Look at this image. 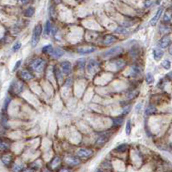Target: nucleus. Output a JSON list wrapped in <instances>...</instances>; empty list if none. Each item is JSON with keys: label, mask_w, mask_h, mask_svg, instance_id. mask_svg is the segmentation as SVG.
I'll return each instance as SVG.
<instances>
[{"label": "nucleus", "mask_w": 172, "mask_h": 172, "mask_svg": "<svg viewBox=\"0 0 172 172\" xmlns=\"http://www.w3.org/2000/svg\"><path fill=\"white\" fill-rule=\"evenodd\" d=\"M49 16L51 18L55 17V9L54 6H50L49 7Z\"/></svg>", "instance_id": "45"}, {"label": "nucleus", "mask_w": 172, "mask_h": 172, "mask_svg": "<svg viewBox=\"0 0 172 172\" xmlns=\"http://www.w3.org/2000/svg\"><path fill=\"white\" fill-rule=\"evenodd\" d=\"M58 172H71V170L69 168L63 167V168H61L60 170H58Z\"/></svg>", "instance_id": "47"}, {"label": "nucleus", "mask_w": 172, "mask_h": 172, "mask_svg": "<svg viewBox=\"0 0 172 172\" xmlns=\"http://www.w3.org/2000/svg\"><path fill=\"white\" fill-rule=\"evenodd\" d=\"M156 112H157V107H156L155 105L153 103L148 104L145 111H144V113H145L146 116H151V115H154Z\"/></svg>", "instance_id": "26"}, {"label": "nucleus", "mask_w": 172, "mask_h": 172, "mask_svg": "<svg viewBox=\"0 0 172 172\" xmlns=\"http://www.w3.org/2000/svg\"><path fill=\"white\" fill-rule=\"evenodd\" d=\"M163 7H160L159 9L157 10V12H156V14L154 15V17H153L150 21V25H151V26L157 25L158 20H159V18L161 17V16H162V14H163Z\"/></svg>", "instance_id": "22"}, {"label": "nucleus", "mask_w": 172, "mask_h": 172, "mask_svg": "<svg viewBox=\"0 0 172 172\" xmlns=\"http://www.w3.org/2000/svg\"><path fill=\"white\" fill-rule=\"evenodd\" d=\"M129 145L125 143H123V144H119L116 148L114 149V151L117 152V153H125L126 150H128Z\"/></svg>", "instance_id": "31"}, {"label": "nucleus", "mask_w": 172, "mask_h": 172, "mask_svg": "<svg viewBox=\"0 0 172 172\" xmlns=\"http://www.w3.org/2000/svg\"><path fill=\"white\" fill-rule=\"evenodd\" d=\"M64 161H65L66 164L68 166H70V167H73V166H77L80 163V159L77 156H74V155H67L65 157H64Z\"/></svg>", "instance_id": "13"}, {"label": "nucleus", "mask_w": 172, "mask_h": 172, "mask_svg": "<svg viewBox=\"0 0 172 172\" xmlns=\"http://www.w3.org/2000/svg\"><path fill=\"white\" fill-rule=\"evenodd\" d=\"M169 52H170V55H172V46H171V48H170V49H169Z\"/></svg>", "instance_id": "52"}, {"label": "nucleus", "mask_w": 172, "mask_h": 172, "mask_svg": "<svg viewBox=\"0 0 172 172\" xmlns=\"http://www.w3.org/2000/svg\"><path fill=\"white\" fill-rule=\"evenodd\" d=\"M109 63L112 64V66L115 68V70H117V71L122 70L123 68H125V67L127 66V61H126L125 58L119 57H119L109 60Z\"/></svg>", "instance_id": "8"}, {"label": "nucleus", "mask_w": 172, "mask_h": 172, "mask_svg": "<svg viewBox=\"0 0 172 172\" xmlns=\"http://www.w3.org/2000/svg\"><path fill=\"white\" fill-rule=\"evenodd\" d=\"M93 154V150L90 149V148H80L76 152V156L80 159H81V158H89L92 157Z\"/></svg>", "instance_id": "12"}, {"label": "nucleus", "mask_w": 172, "mask_h": 172, "mask_svg": "<svg viewBox=\"0 0 172 172\" xmlns=\"http://www.w3.org/2000/svg\"><path fill=\"white\" fill-rule=\"evenodd\" d=\"M59 67H60L61 72L64 74V76H70L73 73V64L71 63L70 61L68 60H63L60 61L59 63Z\"/></svg>", "instance_id": "5"}, {"label": "nucleus", "mask_w": 172, "mask_h": 172, "mask_svg": "<svg viewBox=\"0 0 172 172\" xmlns=\"http://www.w3.org/2000/svg\"><path fill=\"white\" fill-rule=\"evenodd\" d=\"M60 163H61V157H59V156H55V157L51 160L50 165L52 166L53 168H55V167H57Z\"/></svg>", "instance_id": "36"}, {"label": "nucleus", "mask_w": 172, "mask_h": 172, "mask_svg": "<svg viewBox=\"0 0 172 172\" xmlns=\"http://www.w3.org/2000/svg\"><path fill=\"white\" fill-rule=\"evenodd\" d=\"M43 172H52V171H51V170H49V168H46V169H44Z\"/></svg>", "instance_id": "51"}, {"label": "nucleus", "mask_w": 172, "mask_h": 172, "mask_svg": "<svg viewBox=\"0 0 172 172\" xmlns=\"http://www.w3.org/2000/svg\"><path fill=\"white\" fill-rule=\"evenodd\" d=\"M75 51L80 55H87L96 52L97 47L94 46V45H80V46H78L76 48Z\"/></svg>", "instance_id": "6"}, {"label": "nucleus", "mask_w": 172, "mask_h": 172, "mask_svg": "<svg viewBox=\"0 0 172 172\" xmlns=\"http://www.w3.org/2000/svg\"><path fill=\"white\" fill-rule=\"evenodd\" d=\"M10 101H11V98L10 97H6V99H5V100L4 102V106H3V110L5 112L8 108V106H9V105L10 103Z\"/></svg>", "instance_id": "41"}, {"label": "nucleus", "mask_w": 172, "mask_h": 172, "mask_svg": "<svg viewBox=\"0 0 172 172\" xmlns=\"http://www.w3.org/2000/svg\"><path fill=\"white\" fill-rule=\"evenodd\" d=\"M143 73V68L139 63L134 62L129 68V76L132 78H137L140 76Z\"/></svg>", "instance_id": "9"}, {"label": "nucleus", "mask_w": 172, "mask_h": 172, "mask_svg": "<svg viewBox=\"0 0 172 172\" xmlns=\"http://www.w3.org/2000/svg\"><path fill=\"white\" fill-rule=\"evenodd\" d=\"M99 68V61L95 58H90L87 61L86 64V70L90 75H94L97 74Z\"/></svg>", "instance_id": "4"}, {"label": "nucleus", "mask_w": 172, "mask_h": 172, "mask_svg": "<svg viewBox=\"0 0 172 172\" xmlns=\"http://www.w3.org/2000/svg\"><path fill=\"white\" fill-rule=\"evenodd\" d=\"M23 172H36V170L33 168H27L25 170H23Z\"/></svg>", "instance_id": "48"}, {"label": "nucleus", "mask_w": 172, "mask_h": 172, "mask_svg": "<svg viewBox=\"0 0 172 172\" xmlns=\"http://www.w3.org/2000/svg\"><path fill=\"white\" fill-rule=\"evenodd\" d=\"M23 170V165L21 164H16L13 166V171L14 172H20Z\"/></svg>", "instance_id": "44"}, {"label": "nucleus", "mask_w": 172, "mask_h": 172, "mask_svg": "<svg viewBox=\"0 0 172 172\" xmlns=\"http://www.w3.org/2000/svg\"><path fill=\"white\" fill-rule=\"evenodd\" d=\"M172 19V10L169 9L165 11L164 15H163V23H170Z\"/></svg>", "instance_id": "34"}, {"label": "nucleus", "mask_w": 172, "mask_h": 172, "mask_svg": "<svg viewBox=\"0 0 172 172\" xmlns=\"http://www.w3.org/2000/svg\"><path fill=\"white\" fill-rule=\"evenodd\" d=\"M131 109H132V104H131V103H130V104L127 103V104L125 105V106L122 107L121 114H120V115L125 118L131 112Z\"/></svg>", "instance_id": "28"}, {"label": "nucleus", "mask_w": 172, "mask_h": 172, "mask_svg": "<svg viewBox=\"0 0 172 172\" xmlns=\"http://www.w3.org/2000/svg\"><path fill=\"white\" fill-rule=\"evenodd\" d=\"M158 31H159V33L163 35L170 34L171 32V28L167 24H161L159 25V28H158Z\"/></svg>", "instance_id": "32"}, {"label": "nucleus", "mask_w": 172, "mask_h": 172, "mask_svg": "<svg viewBox=\"0 0 172 172\" xmlns=\"http://www.w3.org/2000/svg\"><path fill=\"white\" fill-rule=\"evenodd\" d=\"M24 82L22 81L21 80H13L10 86V92L15 93V94H20L24 90Z\"/></svg>", "instance_id": "7"}, {"label": "nucleus", "mask_w": 172, "mask_h": 172, "mask_svg": "<svg viewBox=\"0 0 172 172\" xmlns=\"http://www.w3.org/2000/svg\"><path fill=\"white\" fill-rule=\"evenodd\" d=\"M128 54L131 58L136 59L140 55V47H139V45L136 43L130 45V48H129V49H128Z\"/></svg>", "instance_id": "18"}, {"label": "nucleus", "mask_w": 172, "mask_h": 172, "mask_svg": "<svg viewBox=\"0 0 172 172\" xmlns=\"http://www.w3.org/2000/svg\"><path fill=\"white\" fill-rule=\"evenodd\" d=\"M10 148V144L4 139H0V149L3 150H7Z\"/></svg>", "instance_id": "39"}, {"label": "nucleus", "mask_w": 172, "mask_h": 172, "mask_svg": "<svg viewBox=\"0 0 172 172\" xmlns=\"http://www.w3.org/2000/svg\"><path fill=\"white\" fill-rule=\"evenodd\" d=\"M48 66V61L46 58L42 56H37L33 58L29 61V69L33 72L34 74H42L46 71Z\"/></svg>", "instance_id": "1"}, {"label": "nucleus", "mask_w": 172, "mask_h": 172, "mask_svg": "<svg viewBox=\"0 0 172 172\" xmlns=\"http://www.w3.org/2000/svg\"><path fill=\"white\" fill-rule=\"evenodd\" d=\"M1 161L3 162V163L7 166V167H9V166L11 165L12 163V161H13V157L11 154H10V153H5L1 157Z\"/></svg>", "instance_id": "24"}, {"label": "nucleus", "mask_w": 172, "mask_h": 172, "mask_svg": "<svg viewBox=\"0 0 172 172\" xmlns=\"http://www.w3.org/2000/svg\"><path fill=\"white\" fill-rule=\"evenodd\" d=\"M52 28H53L52 22L49 19H47L45 21L43 27H42V34H44L45 36H49V35H51Z\"/></svg>", "instance_id": "21"}, {"label": "nucleus", "mask_w": 172, "mask_h": 172, "mask_svg": "<svg viewBox=\"0 0 172 172\" xmlns=\"http://www.w3.org/2000/svg\"><path fill=\"white\" fill-rule=\"evenodd\" d=\"M163 55H164V52L162 49L160 48H156V49H153L152 51V55H153V58H154L155 61H160L161 59L163 58Z\"/></svg>", "instance_id": "25"}, {"label": "nucleus", "mask_w": 172, "mask_h": 172, "mask_svg": "<svg viewBox=\"0 0 172 172\" xmlns=\"http://www.w3.org/2000/svg\"><path fill=\"white\" fill-rule=\"evenodd\" d=\"M42 34V26L40 23H37L34 26L33 29H32V35L30 38V46L32 49L37 47L40 39H41V36Z\"/></svg>", "instance_id": "3"}, {"label": "nucleus", "mask_w": 172, "mask_h": 172, "mask_svg": "<svg viewBox=\"0 0 172 172\" xmlns=\"http://www.w3.org/2000/svg\"><path fill=\"white\" fill-rule=\"evenodd\" d=\"M112 128L119 129L124 125L125 117L121 116V115H120V116L113 117V118H112Z\"/></svg>", "instance_id": "19"}, {"label": "nucleus", "mask_w": 172, "mask_h": 172, "mask_svg": "<svg viewBox=\"0 0 172 172\" xmlns=\"http://www.w3.org/2000/svg\"><path fill=\"white\" fill-rule=\"evenodd\" d=\"M35 13H36V9L34 6H29L23 10V16L27 18H31L34 17Z\"/></svg>", "instance_id": "27"}, {"label": "nucleus", "mask_w": 172, "mask_h": 172, "mask_svg": "<svg viewBox=\"0 0 172 172\" xmlns=\"http://www.w3.org/2000/svg\"><path fill=\"white\" fill-rule=\"evenodd\" d=\"M171 7H172V4H171Z\"/></svg>", "instance_id": "54"}, {"label": "nucleus", "mask_w": 172, "mask_h": 172, "mask_svg": "<svg viewBox=\"0 0 172 172\" xmlns=\"http://www.w3.org/2000/svg\"><path fill=\"white\" fill-rule=\"evenodd\" d=\"M20 1L23 4H28L29 3L31 2V0H20Z\"/></svg>", "instance_id": "49"}, {"label": "nucleus", "mask_w": 172, "mask_h": 172, "mask_svg": "<svg viewBox=\"0 0 172 172\" xmlns=\"http://www.w3.org/2000/svg\"><path fill=\"white\" fill-rule=\"evenodd\" d=\"M65 50L61 47H54L53 51L51 52L49 56L53 60H59V59L62 58L65 55Z\"/></svg>", "instance_id": "15"}, {"label": "nucleus", "mask_w": 172, "mask_h": 172, "mask_svg": "<svg viewBox=\"0 0 172 172\" xmlns=\"http://www.w3.org/2000/svg\"><path fill=\"white\" fill-rule=\"evenodd\" d=\"M124 52V48L122 45H116V46H113L110 49L105 50L104 52L101 53L100 57L104 60H111V59L116 58L120 56V55H122V53Z\"/></svg>", "instance_id": "2"}, {"label": "nucleus", "mask_w": 172, "mask_h": 172, "mask_svg": "<svg viewBox=\"0 0 172 172\" xmlns=\"http://www.w3.org/2000/svg\"><path fill=\"white\" fill-rule=\"evenodd\" d=\"M138 93H139V91H138V89H131V90H129L128 92L125 93V100L129 103V101L133 100L134 99L138 97Z\"/></svg>", "instance_id": "23"}, {"label": "nucleus", "mask_w": 172, "mask_h": 172, "mask_svg": "<svg viewBox=\"0 0 172 172\" xmlns=\"http://www.w3.org/2000/svg\"><path fill=\"white\" fill-rule=\"evenodd\" d=\"M87 59L85 57H81L77 59L76 62H75V68L79 71H84L86 69V64H87Z\"/></svg>", "instance_id": "20"}, {"label": "nucleus", "mask_w": 172, "mask_h": 172, "mask_svg": "<svg viewBox=\"0 0 172 172\" xmlns=\"http://www.w3.org/2000/svg\"><path fill=\"white\" fill-rule=\"evenodd\" d=\"M35 77H36L35 74L29 68H23L19 72V78L23 82L32 81L35 79Z\"/></svg>", "instance_id": "10"}, {"label": "nucleus", "mask_w": 172, "mask_h": 172, "mask_svg": "<svg viewBox=\"0 0 172 172\" xmlns=\"http://www.w3.org/2000/svg\"><path fill=\"white\" fill-rule=\"evenodd\" d=\"M74 84V78L72 75L70 76H67L66 79L63 80V87L67 88H70Z\"/></svg>", "instance_id": "33"}, {"label": "nucleus", "mask_w": 172, "mask_h": 172, "mask_svg": "<svg viewBox=\"0 0 172 172\" xmlns=\"http://www.w3.org/2000/svg\"><path fill=\"white\" fill-rule=\"evenodd\" d=\"M154 4H155V0H146V1L144 2V7L149 8Z\"/></svg>", "instance_id": "46"}, {"label": "nucleus", "mask_w": 172, "mask_h": 172, "mask_svg": "<svg viewBox=\"0 0 172 172\" xmlns=\"http://www.w3.org/2000/svg\"><path fill=\"white\" fill-rule=\"evenodd\" d=\"M22 62H23V61H22V60H18V61H17V62L15 63L14 68H13L12 71H13V72H16L17 70H18V69H19V68L21 67V65H22Z\"/></svg>", "instance_id": "43"}, {"label": "nucleus", "mask_w": 172, "mask_h": 172, "mask_svg": "<svg viewBox=\"0 0 172 172\" xmlns=\"http://www.w3.org/2000/svg\"><path fill=\"white\" fill-rule=\"evenodd\" d=\"M171 42H172V39H171L170 34L163 35V36L159 40V42H158V47L162 49H166V48L170 47V45L171 44Z\"/></svg>", "instance_id": "14"}, {"label": "nucleus", "mask_w": 172, "mask_h": 172, "mask_svg": "<svg viewBox=\"0 0 172 172\" xmlns=\"http://www.w3.org/2000/svg\"><path fill=\"white\" fill-rule=\"evenodd\" d=\"M96 172H103V171H102L101 170H97V171H96Z\"/></svg>", "instance_id": "53"}, {"label": "nucleus", "mask_w": 172, "mask_h": 172, "mask_svg": "<svg viewBox=\"0 0 172 172\" xmlns=\"http://www.w3.org/2000/svg\"><path fill=\"white\" fill-rule=\"evenodd\" d=\"M161 66H162L163 68L165 69V70H170V68H171V62H170V60L166 59V60H163L162 61V63H161Z\"/></svg>", "instance_id": "38"}, {"label": "nucleus", "mask_w": 172, "mask_h": 172, "mask_svg": "<svg viewBox=\"0 0 172 172\" xmlns=\"http://www.w3.org/2000/svg\"><path fill=\"white\" fill-rule=\"evenodd\" d=\"M131 120L129 119L126 120V123H125V134L126 136H130L131 133Z\"/></svg>", "instance_id": "35"}, {"label": "nucleus", "mask_w": 172, "mask_h": 172, "mask_svg": "<svg viewBox=\"0 0 172 172\" xmlns=\"http://www.w3.org/2000/svg\"><path fill=\"white\" fill-rule=\"evenodd\" d=\"M129 32H130V31L128 30L127 28L119 25V26H118L117 28L114 29L113 33L114 34H118V35H122V36H126V35L129 34Z\"/></svg>", "instance_id": "30"}, {"label": "nucleus", "mask_w": 172, "mask_h": 172, "mask_svg": "<svg viewBox=\"0 0 172 172\" xmlns=\"http://www.w3.org/2000/svg\"><path fill=\"white\" fill-rule=\"evenodd\" d=\"M118 42V37L112 34H107L102 38L101 43L104 47H109L115 44Z\"/></svg>", "instance_id": "11"}, {"label": "nucleus", "mask_w": 172, "mask_h": 172, "mask_svg": "<svg viewBox=\"0 0 172 172\" xmlns=\"http://www.w3.org/2000/svg\"><path fill=\"white\" fill-rule=\"evenodd\" d=\"M52 72H53V75L55 77V80L57 82H63L64 80V74L61 72L60 67L58 65H54L53 68H52Z\"/></svg>", "instance_id": "17"}, {"label": "nucleus", "mask_w": 172, "mask_h": 172, "mask_svg": "<svg viewBox=\"0 0 172 172\" xmlns=\"http://www.w3.org/2000/svg\"><path fill=\"white\" fill-rule=\"evenodd\" d=\"M21 48H22V43H21V42L17 41L14 44H13V46H12V50L14 51V52H17V51L19 50V49H21Z\"/></svg>", "instance_id": "40"}, {"label": "nucleus", "mask_w": 172, "mask_h": 172, "mask_svg": "<svg viewBox=\"0 0 172 172\" xmlns=\"http://www.w3.org/2000/svg\"><path fill=\"white\" fill-rule=\"evenodd\" d=\"M167 78L168 79H170V80H172V71L170 72V73L167 74Z\"/></svg>", "instance_id": "50"}, {"label": "nucleus", "mask_w": 172, "mask_h": 172, "mask_svg": "<svg viewBox=\"0 0 172 172\" xmlns=\"http://www.w3.org/2000/svg\"><path fill=\"white\" fill-rule=\"evenodd\" d=\"M53 49H54L53 45L51 44V43H48V44H45V45H43V46H42L41 51H42V55H49L50 54H51V52L53 51Z\"/></svg>", "instance_id": "29"}, {"label": "nucleus", "mask_w": 172, "mask_h": 172, "mask_svg": "<svg viewBox=\"0 0 172 172\" xmlns=\"http://www.w3.org/2000/svg\"><path fill=\"white\" fill-rule=\"evenodd\" d=\"M145 81L147 84H149V85L152 84V83L155 81L154 76H153V74L151 73H150V72H148L145 74Z\"/></svg>", "instance_id": "37"}, {"label": "nucleus", "mask_w": 172, "mask_h": 172, "mask_svg": "<svg viewBox=\"0 0 172 172\" xmlns=\"http://www.w3.org/2000/svg\"><path fill=\"white\" fill-rule=\"evenodd\" d=\"M111 134L109 132H104V133H101L100 135L98 137L97 140L95 142V144L96 146H99V147H102L106 144L107 142H108L109 138H110V136Z\"/></svg>", "instance_id": "16"}, {"label": "nucleus", "mask_w": 172, "mask_h": 172, "mask_svg": "<svg viewBox=\"0 0 172 172\" xmlns=\"http://www.w3.org/2000/svg\"><path fill=\"white\" fill-rule=\"evenodd\" d=\"M142 107H143V103H142V102H139V103L136 104L135 108H134V110H135V112H136L137 114H138L139 112H141Z\"/></svg>", "instance_id": "42"}]
</instances>
